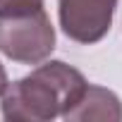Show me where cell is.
<instances>
[{"label": "cell", "mask_w": 122, "mask_h": 122, "mask_svg": "<svg viewBox=\"0 0 122 122\" xmlns=\"http://www.w3.org/2000/svg\"><path fill=\"white\" fill-rule=\"evenodd\" d=\"M115 7L117 0H57L60 26L77 43H98L110 31Z\"/></svg>", "instance_id": "3"}, {"label": "cell", "mask_w": 122, "mask_h": 122, "mask_svg": "<svg viewBox=\"0 0 122 122\" xmlns=\"http://www.w3.org/2000/svg\"><path fill=\"white\" fill-rule=\"evenodd\" d=\"M7 74H5V70H3V65H0V96L5 93V89H7Z\"/></svg>", "instance_id": "6"}, {"label": "cell", "mask_w": 122, "mask_h": 122, "mask_svg": "<svg viewBox=\"0 0 122 122\" xmlns=\"http://www.w3.org/2000/svg\"><path fill=\"white\" fill-rule=\"evenodd\" d=\"M38 7H43V0H0V17L19 15V12L38 10Z\"/></svg>", "instance_id": "5"}, {"label": "cell", "mask_w": 122, "mask_h": 122, "mask_svg": "<svg viewBox=\"0 0 122 122\" xmlns=\"http://www.w3.org/2000/svg\"><path fill=\"white\" fill-rule=\"evenodd\" d=\"M62 117L67 122H93V120L96 122H120L122 120V105L112 91H108L103 86L86 84L79 101Z\"/></svg>", "instance_id": "4"}, {"label": "cell", "mask_w": 122, "mask_h": 122, "mask_svg": "<svg viewBox=\"0 0 122 122\" xmlns=\"http://www.w3.org/2000/svg\"><path fill=\"white\" fill-rule=\"evenodd\" d=\"M86 79L65 62H46L29 77L7 84L3 93V117L10 122H48L65 115L84 93Z\"/></svg>", "instance_id": "1"}, {"label": "cell", "mask_w": 122, "mask_h": 122, "mask_svg": "<svg viewBox=\"0 0 122 122\" xmlns=\"http://www.w3.org/2000/svg\"><path fill=\"white\" fill-rule=\"evenodd\" d=\"M55 48V29L43 7L0 17V53L22 65H41Z\"/></svg>", "instance_id": "2"}]
</instances>
